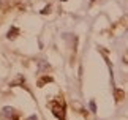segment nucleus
Segmentation results:
<instances>
[{"mask_svg":"<svg viewBox=\"0 0 128 120\" xmlns=\"http://www.w3.org/2000/svg\"><path fill=\"white\" fill-rule=\"evenodd\" d=\"M51 109H52V112L58 117V120L65 118V109H63V106H60V104H57V103H51Z\"/></svg>","mask_w":128,"mask_h":120,"instance_id":"1","label":"nucleus"},{"mask_svg":"<svg viewBox=\"0 0 128 120\" xmlns=\"http://www.w3.org/2000/svg\"><path fill=\"white\" fill-rule=\"evenodd\" d=\"M16 32H18V28H11V32H10L8 38H14V36H16Z\"/></svg>","mask_w":128,"mask_h":120,"instance_id":"2","label":"nucleus"},{"mask_svg":"<svg viewBox=\"0 0 128 120\" xmlns=\"http://www.w3.org/2000/svg\"><path fill=\"white\" fill-rule=\"evenodd\" d=\"M28 120H36V117H35V116H33V117H30V118H28Z\"/></svg>","mask_w":128,"mask_h":120,"instance_id":"4","label":"nucleus"},{"mask_svg":"<svg viewBox=\"0 0 128 120\" xmlns=\"http://www.w3.org/2000/svg\"><path fill=\"white\" fill-rule=\"evenodd\" d=\"M90 108H92V111H96V106H95V103H90Z\"/></svg>","mask_w":128,"mask_h":120,"instance_id":"3","label":"nucleus"}]
</instances>
